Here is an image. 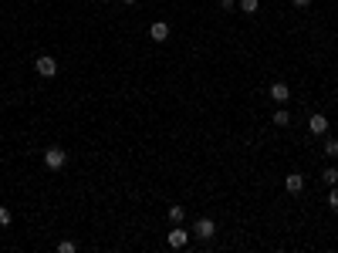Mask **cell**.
Returning a JSON list of instances; mask_svg holds the SVG:
<instances>
[{
  "label": "cell",
  "instance_id": "1",
  "mask_svg": "<svg viewBox=\"0 0 338 253\" xmlns=\"http://www.w3.org/2000/svg\"><path fill=\"white\" fill-rule=\"evenodd\" d=\"M34 71H38L41 78H54V74H58V61L51 54H41L38 61H34Z\"/></svg>",
  "mask_w": 338,
  "mask_h": 253
},
{
  "label": "cell",
  "instance_id": "2",
  "mask_svg": "<svg viewBox=\"0 0 338 253\" xmlns=\"http://www.w3.org/2000/svg\"><path fill=\"white\" fill-rule=\"evenodd\" d=\"M64 162H68V152L58 149V145H51V149L44 152V166H48V169H61Z\"/></svg>",
  "mask_w": 338,
  "mask_h": 253
},
{
  "label": "cell",
  "instance_id": "3",
  "mask_svg": "<svg viewBox=\"0 0 338 253\" xmlns=\"http://www.w3.org/2000/svg\"><path fill=\"white\" fill-rule=\"evenodd\" d=\"M193 233H196L200 240H210L213 233H216V223H213L210 216H203V220H196V226H193Z\"/></svg>",
  "mask_w": 338,
  "mask_h": 253
},
{
  "label": "cell",
  "instance_id": "4",
  "mask_svg": "<svg viewBox=\"0 0 338 253\" xmlns=\"http://www.w3.org/2000/svg\"><path fill=\"white\" fill-rule=\"evenodd\" d=\"M268 95H270L274 101H278V105H284V101L291 98V88H288L284 81H274V84H270V91H268Z\"/></svg>",
  "mask_w": 338,
  "mask_h": 253
},
{
  "label": "cell",
  "instance_id": "5",
  "mask_svg": "<svg viewBox=\"0 0 338 253\" xmlns=\"http://www.w3.org/2000/svg\"><path fill=\"white\" fill-rule=\"evenodd\" d=\"M149 37H152L156 44H162V41H169V24H166V20H156L152 27H149Z\"/></svg>",
  "mask_w": 338,
  "mask_h": 253
},
{
  "label": "cell",
  "instance_id": "6",
  "mask_svg": "<svg viewBox=\"0 0 338 253\" xmlns=\"http://www.w3.org/2000/svg\"><path fill=\"white\" fill-rule=\"evenodd\" d=\"M186 243H190V233H186L183 226H172V230H169V247L180 250V247H186Z\"/></svg>",
  "mask_w": 338,
  "mask_h": 253
},
{
  "label": "cell",
  "instance_id": "7",
  "mask_svg": "<svg viewBox=\"0 0 338 253\" xmlns=\"http://www.w3.org/2000/svg\"><path fill=\"white\" fill-rule=\"evenodd\" d=\"M284 189H288V193H301V189H304V176H301V172H291V176L284 179Z\"/></svg>",
  "mask_w": 338,
  "mask_h": 253
},
{
  "label": "cell",
  "instance_id": "8",
  "mask_svg": "<svg viewBox=\"0 0 338 253\" xmlns=\"http://www.w3.org/2000/svg\"><path fill=\"white\" fill-rule=\"evenodd\" d=\"M308 128L314 132V135H324V132H328V118H324V115H311Z\"/></svg>",
  "mask_w": 338,
  "mask_h": 253
},
{
  "label": "cell",
  "instance_id": "9",
  "mask_svg": "<svg viewBox=\"0 0 338 253\" xmlns=\"http://www.w3.org/2000/svg\"><path fill=\"white\" fill-rule=\"evenodd\" d=\"M322 183H324V186H338V169H335V166H328V169L322 172Z\"/></svg>",
  "mask_w": 338,
  "mask_h": 253
},
{
  "label": "cell",
  "instance_id": "10",
  "mask_svg": "<svg viewBox=\"0 0 338 253\" xmlns=\"http://www.w3.org/2000/svg\"><path fill=\"white\" fill-rule=\"evenodd\" d=\"M183 216H186L183 206H169V223H172V226H180V223H183Z\"/></svg>",
  "mask_w": 338,
  "mask_h": 253
},
{
  "label": "cell",
  "instance_id": "11",
  "mask_svg": "<svg viewBox=\"0 0 338 253\" xmlns=\"http://www.w3.org/2000/svg\"><path fill=\"white\" fill-rule=\"evenodd\" d=\"M257 7H260V0H240V10L244 14H257Z\"/></svg>",
  "mask_w": 338,
  "mask_h": 253
},
{
  "label": "cell",
  "instance_id": "12",
  "mask_svg": "<svg viewBox=\"0 0 338 253\" xmlns=\"http://www.w3.org/2000/svg\"><path fill=\"white\" fill-rule=\"evenodd\" d=\"M288 122H291V115H288V112H284V108H278V112H274V125H288Z\"/></svg>",
  "mask_w": 338,
  "mask_h": 253
},
{
  "label": "cell",
  "instance_id": "13",
  "mask_svg": "<svg viewBox=\"0 0 338 253\" xmlns=\"http://www.w3.org/2000/svg\"><path fill=\"white\" fill-rule=\"evenodd\" d=\"M324 155H328V159H335V155H338V139H328V142H324Z\"/></svg>",
  "mask_w": 338,
  "mask_h": 253
},
{
  "label": "cell",
  "instance_id": "14",
  "mask_svg": "<svg viewBox=\"0 0 338 253\" xmlns=\"http://www.w3.org/2000/svg\"><path fill=\"white\" fill-rule=\"evenodd\" d=\"M74 250H78V247H74L71 240H61V243H58V253H74Z\"/></svg>",
  "mask_w": 338,
  "mask_h": 253
},
{
  "label": "cell",
  "instance_id": "15",
  "mask_svg": "<svg viewBox=\"0 0 338 253\" xmlns=\"http://www.w3.org/2000/svg\"><path fill=\"white\" fill-rule=\"evenodd\" d=\"M328 206L338 210V189H335V186H332V193H328Z\"/></svg>",
  "mask_w": 338,
  "mask_h": 253
},
{
  "label": "cell",
  "instance_id": "16",
  "mask_svg": "<svg viewBox=\"0 0 338 253\" xmlns=\"http://www.w3.org/2000/svg\"><path fill=\"white\" fill-rule=\"evenodd\" d=\"M0 223H4V226H10V210H0Z\"/></svg>",
  "mask_w": 338,
  "mask_h": 253
},
{
  "label": "cell",
  "instance_id": "17",
  "mask_svg": "<svg viewBox=\"0 0 338 253\" xmlns=\"http://www.w3.org/2000/svg\"><path fill=\"white\" fill-rule=\"evenodd\" d=\"M234 3L237 0H220V10H234Z\"/></svg>",
  "mask_w": 338,
  "mask_h": 253
},
{
  "label": "cell",
  "instance_id": "18",
  "mask_svg": "<svg viewBox=\"0 0 338 253\" xmlns=\"http://www.w3.org/2000/svg\"><path fill=\"white\" fill-rule=\"evenodd\" d=\"M294 7H311V0H291Z\"/></svg>",
  "mask_w": 338,
  "mask_h": 253
},
{
  "label": "cell",
  "instance_id": "19",
  "mask_svg": "<svg viewBox=\"0 0 338 253\" xmlns=\"http://www.w3.org/2000/svg\"><path fill=\"white\" fill-rule=\"evenodd\" d=\"M122 3H136V0H122Z\"/></svg>",
  "mask_w": 338,
  "mask_h": 253
}]
</instances>
